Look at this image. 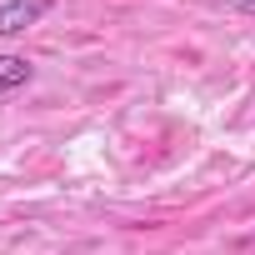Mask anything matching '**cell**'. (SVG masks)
<instances>
[{
  "label": "cell",
  "instance_id": "cell-1",
  "mask_svg": "<svg viewBox=\"0 0 255 255\" xmlns=\"http://www.w3.org/2000/svg\"><path fill=\"white\" fill-rule=\"evenodd\" d=\"M50 10V0H0V35H20Z\"/></svg>",
  "mask_w": 255,
  "mask_h": 255
},
{
  "label": "cell",
  "instance_id": "cell-2",
  "mask_svg": "<svg viewBox=\"0 0 255 255\" xmlns=\"http://www.w3.org/2000/svg\"><path fill=\"white\" fill-rule=\"evenodd\" d=\"M30 75H35V65H30L25 55H0V95L30 85Z\"/></svg>",
  "mask_w": 255,
  "mask_h": 255
},
{
  "label": "cell",
  "instance_id": "cell-3",
  "mask_svg": "<svg viewBox=\"0 0 255 255\" xmlns=\"http://www.w3.org/2000/svg\"><path fill=\"white\" fill-rule=\"evenodd\" d=\"M225 10H235V15H255V0H225Z\"/></svg>",
  "mask_w": 255,
  "mask_h": 255
},
{
  "label": "cell",
  "instance_id": "cell-4",
  "mask_svg": "<svg viewBox=\"0 0 255 255\" xmlns=\"http://www.w3.org/2000/svg\"><path fill=\"white\" fill-rule=\"evenodd\" d=\"M250 250H255V245H250Z\"/></svg>",
  "mask_w": 255,
  "mask_h": 255
}]
</instances>
